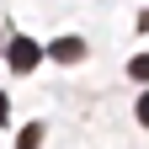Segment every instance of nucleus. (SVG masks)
Segmentation results:
<instances>
[{
    "label": "nucleus",
    "instance_id": "1",
    "mask_svg": "<svg viewBox=\"0 0 149 149\" xmlns=\"http://www.w3.org/2000/svg\"><path fill=\"white\" fill-rule=\"evenodd\" d=\"M37 59H43V48H37L32 37H16V43H11V69H16V74H32Z\"/></svg>",
    "mask_w": 149,
    "mask_h": 149
},
{
    "label": "nucleus",
    "instance_id": "2",
    "mask_svg": "<svg viewBox=\"0 0 149 149\" xmlns=\"http://www.w3.org/2000/svg\"><path fill=\"white\" fill-rule=\"evenodd\" d=\"M48 53H53L59 64H74V59H85V43H80V37H59V43H53Z\"/></svg>",
    "mask_w": 149,
    "mask_h": 149
},
{
    "label": "nucleus",
    "instance_id": "3",
    "mask_svg": "<svg viewBox=\"0 0 149 149\" xmlns=\"http://www.w3.org/2000/svg\"><path fill=\"white\" fill-rule=\"evenodd\" d=\"M16 149H43V128H37V123H32V128H22V139H16Z\"/></svg>",
    "mask_w": 149,
    "mask_h": 149
},
{
    "label": "nucleus",
    "instance_id": "4",
    "mask_svg": "<svg viewBox=\"0 0 149 149\" xmlns=\"http://www.w3.org/2000/svg\"><path fill=\"white\" fill-rule=\"evenodd\" d=\"M128 74H133V80H149V53H139V59L128 64Z\"/></svg>",
    "mask_w": 149,
    "mask_h": 149
},
{
    "label": "nucleus",
    "instance_id": "5",
    "mask_svg": "<svg viewBox=\"0 0 149 149\" xmlns=\"http://www.w3.org/2000/svg\"><path fill=\"white\" fill-rule=\"evenodd\" d=\"M139 123H144V128H149V96H144V101H139Z\"/></svg>",
    "mask_w": 149,
    "mask_h": 149
},
{
    "label": "nucleus",
    "instance_id": "6",
    "mask_svg": "<svg viewBox=\"0 0 149 149\" xmlns=\"http://www.w3.org/2000/svg\"><path fill=\"white\" fill-rule=\"evenodd\" d=\"M6 117H11V101H6V96H0V123H6Z\"/></svg>",
    "mask_w": 149,
    "mask_h": 149
},
{
    "label": "nucleus",
    "instance_id": "7",
    "mask_svg": "<svg viewBox=\"0 0 149 149\" xmlns=\"http://www.w3.org/2000/svg\"><path fill=\"white\" fill-rule=\"evenodd\" d=\"M144 27H149V16H144Z\"/></svg>",
    "mask_w": 149,
    "mask_h": 149
}]
</instances>
